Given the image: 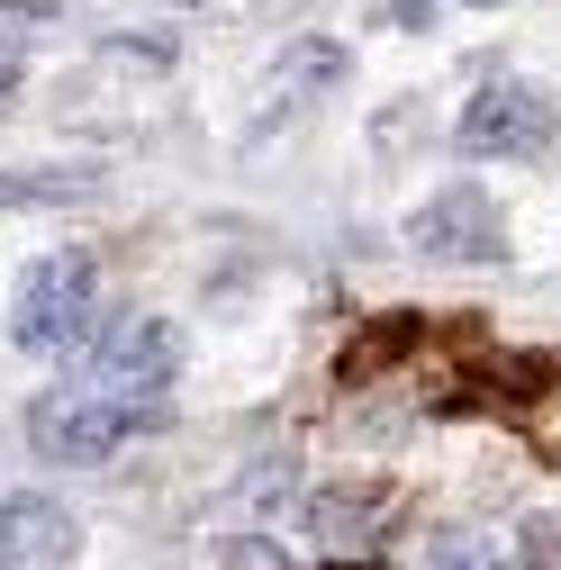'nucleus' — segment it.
<instances>
[{"instance_id": "obj_7", "label": "nucleus", "mask_w": 561, "mask_h": 570, "mask_svg": "<svg viewBox=\"0 0 561 570\" xmlns=\"http://www.w3.org/2000/svg\"><path fill=\"white\" fill-rule=\"evenodd\" d=\"M272 73H280V82H272V100L254 109V136H272V127L291 118L308 91H335V82H344V46H335V37H299L291 55L272 63Z\"/></svg>"}, {"instance_id": "obj_8", "label": "nucleus", "mask_w": 561, "mask_h": 570, "mask_svg": "<svg viewBox=\"0 0 561 570\" xmlns=\"http://www.w3.org/2000/svg\"><path fill=\"white\" fill-rule=\"evenodd\" d=\"M308 525H317L326 543H372V534L390 525V508H381L372 489H317V498H308Z\"/></svg>"}, {"instance_id": "obj_14", "label": "nucleus", "mask_w": 561, "mask_h": 570, "mask_svg": "<svg viewBox=\"0 0 561 570\" xmlns=\"http://www.w3.org/2000/svg\"><path fill=\"white\" fill-rule=\"evenodd\" d=\"M462 10H499V0H462Z\"/></svg>"}, {"instance_id": "obj_3", "label": "nucleus", "mask_w": 561, "mask_h": 570, "mask_svg": "<svg viewBox=\"0 0 561 570\" xmlns=\"http://www.w3.org/2000/svg\"><path fill=\"white\" fill-rule=\"evenodd\" d=\"M173 363H181V335L164 317H127L91 344V363L73 372L91 399H118V407H164L173 399Z\"/></svg>"}, {"instance_id": "obj_5", "label": "nucleus", "mask_w": 561, "mask_h": 570, "mask_svg": "<svg viewBox=\"0 0 561 570\" xmlns=\"http://www.w3.org/2000/svg\"><path fill=\"white\" fill-rule=\"evenodd\" d=\"M407 245L426 254V263H508L499 199H489L480 181H444V190L407 218Z\"/></svg>"}, {"instance_id": "obj_15", "label": "nucleus", "mask_w": 561, "mask_h": 570, "mask_svg": "<svg viewBox=\"0 0 561 570\" xmlns=\"http://www.w3.org/2000/svg\"><path fill=\"white\" fill-rule=\"evenodd\" d=\"M335 570H372V561H335Z\"/></svg>"}, {"instance_id": "obj_2", "label": "nucleus", "mask_w": 561, "mask_h": 570, "mask_svg": "<svg viewBox=\"0 0 561 570\" xmlns=\"http://www.w3.org/2000/svg\"><path fill=\"white\" fill-rule=\"evenodd\" d=\"M91 299H100V263L63 245V254L28 263L19 299H10V335H19L28 353H63V344H82V326H91Z\"/></svg>"}, {"instance_id": "obj_1", "label": "nucleus", "mask_w": 561, "mask_h": 570, "mask_svg": "<svg viewBox=\"0 0 561 570\" xmlns=\"http://www.w3.org/2000/svg\"><path fill=\"white\" fill-rule=\"evenodd\" d=\"M146 425H164V407H118V399H91L82 381H63V390H46V399L28 407V444H37L46 462H63V471H91V462H109L127 435H146Z\"/></svg>"}, {"instance_id": "obj_11", "label": "nucleus", "mask_w": 561, "mask_h": 570, "mask_svg": "<svg viewBox=\"0 0 561 570\" xmlns=\"http://www.w3.org/2000/svg\"><path fill=\"white\" fill-rule=\"evenodd\" d=\"M218 561H227V570H291V552L263 543V534H227V543H218Z\"/></svg>"}, {"instance_id": "obj_10", "label": "nucleus", "mask_w": 561, "mask_h": 570, "mask_svg": "<svg viewBox=\"0 0 561 570\" xmlns=\"http://www.w3.org/2000/svg\"><path fill=\"white\" fill-rule=\"evenodd\" d=\"M435 570H499V534H435Z\"/></svg>"}, {"instance_id": "obj_12", "label": "nucleus", "mask_w": 561, "mask_h": 570, "mask_svg": "<svg viewBox=\"0 0 561 570\" xmlns=\"http://www.w3.org/2000/svg\"><path fill=\"white\" fill-rule=\"evenodd\" d=\"M390 19H398V28H426V19H435V0H398Z\"/></svg>"}, {"instance_id": "obj_6", "label": "nucleus", "mask_w": 561, "mask_h": 570, "mask_svg": "<svg viewBox=\"0 0 561 570\" xmlns=\"http://www.w3.org/2000/svg\"><path fill=\"white\" fill-rule=\"evenodd\" d=\"M82 552V517L46 489H10L0 498V570H63Z\"/></svg>"}, {"instance_id": "obj_9", "label": "nucleus", "mask_w": 561, "mask_h": 570, "mask_svg": "<svg viewBox=\"0 0 561 570\" xmlns=\"http://www.w3.org/2000/svg\"><path fill=\"white\" fill-rule=\"evenodd\" d=\"M100 173L91 164H28V173H0V208H19V199H91Z\"/></svg>"}, {"instance_id": "obj_13", "label": "nucleus", "mask_w": 561, "mask_h": 570, "mask_svg": "<svg viewBox=\"0 0 561 570\" xmlns=\"http://www.w3.org/2000/svg\"><path fill=\"white\" fill-rule=\"evenodd\" d=\"M10 91H19V63H0V100H10Z\"/></svg>"}, {"instance_id": "obj_4", "label": "nucleus", "mask_w": 561, "mask_h": 570, "mask_svg": "<svg viewBox=\"0 0 561 570\" xmlns=\"http://www.w3.org/2000/svg\"><path fill=\"white\" fill-rule=\"evenodd\" d=\"M561 136V109L534 91V82H480L471 100H462V127H453V146L462 155H543Z\"/></svg>"}]
</instances>
